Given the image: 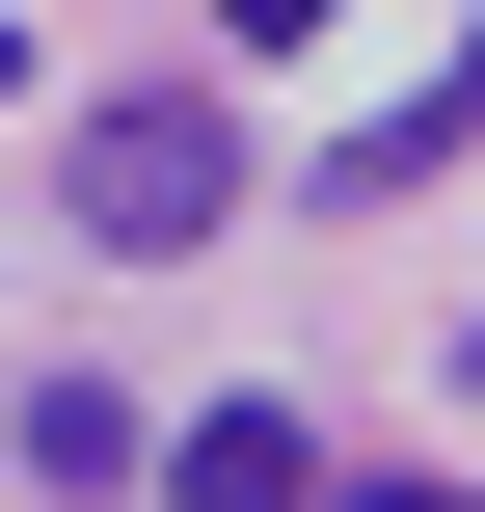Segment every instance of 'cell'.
<instances>
[{
    "mask_svg": "<svg viewBox=\"0 0 485 512\" xmlns=\"http://www.w3.org/2000/svg\"><path fill=\"white\" fill-rule=\"evenodd\" d=\"M54 189H81V243H108V270H189V243L243 216V108H216V81H135V108H81V162H54Z\"/></svg>",
    "mask_w": 485,
    "mask_h": 512,
    "instance_id": "cell-1",
    "label": "cell"
},
{
    "mask_svg": "<svg viewBox=\"0 0 485 512\" xmlns=\"http://www.w3.org/2000/svg\"><path fill=\"white\" fill-rule=\"evenodd\" d=\"M162 512H324V432L297 405H189L162 432Z\"/></svg>",
    "mask_w": 485,
    "mask_h": 512,
    "instance_id": "cell-2",
    "label": "cell"
},
{
    "mask_svg": "<svg viewBox=\"0 0 485 512\" xmlns=\"http://www.w3.org/2000/svg\"><path fill=\"white\" fill-rule=\"evenodd\" d=\"M432 162H485V54H459V81H405L378 135H324V216H405Z\"/></svg>",
    "mask_w": 485,
    "mask_h": 512,
    "instance_id": "cell-3",
    "label": "cell"
},
{
    "mask_svg": "<svg viewBox=\"0 0 485 512\" xmlns=\"http://www.w3.org/2000/svg\"><path fill=\"white\" fill-rule=\"evenodd\" d=\"M27 486H81V512L135 486V378H27Z\"/></svg>",
    "mask_w": 485,
    "mask_h": 512,
    "instance_id": "cell-4",
    "label": "cell"
},
{
    "mask_svg": "<svg viewBox=\"0 0 485 512\" xmlns=\"http://www.w3.org/2000/svg\"><path fill=\"white\" fill-rule=\"evenodd\" d=\"M324 27H351V0H216V54H324Z\"/></svg>",
    "mask_w": 485,
    "mask_h": 512,
    "instance_id": "cell-5",
    "label": "cell"
},
{
    "mask_svg": "<svg viewBox=\"0 0 485 512\" xmlns=\"http://www.w3.org/2000/svg\"><path fill=\"white\" fill-rule=\"evenodd\" d=\"M351 512H485V486H351Z\"/></svg>",
    "mask_w": 485,
    "mask_h": 512,
    "instance_id": "cell-6",
    "label": "cell"
},
{
    "mask_svg": "<svg viewBox=\"0 0 485 512\" xmlns=\"http://www.w3.org/2000/svg\"><path fill=\"white\" fill-rule=\"evenodd\" d=\"M459 378H485V351H459Z\"/></svg>",
    "mask_w": 485,
    "mask_h": 512,
    "instance_id": "cell-7",
    "label": "cell"
}]
</instances>
